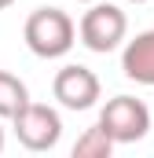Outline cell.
<instances>
[{"label": "cell", "mask_w": 154, "mask_h": 158, "mask_svg": "<svg viewBox=\"0 0 154 158\" xmlns=\"http://www.w3.org/2000/svg\"><path fill=\"white\" fill-rule=\"evenodd\" d=\"M132 4H147V0H132Z\"/></svg>", "instance_id": "12"}, {"label": "cell", "mask_w": 154, "mask_h": 158, "mask_svg": "<svg viewBox=\"0 0 154 158\" xmlns=\"http://www.w3.org/2000/svg\"><path fill=\"white\" fill-rule=\"evenodd\" d=\"M26 48L40 55V59H63L70 48H74V37H77V26L74 19L59 7H37L30 19H26Z\"/></svg>", "instance_id": "1"}, {"label": "cell", "mask_w": 154, "mask_h": 158, "mask_svg": "<svg viewBox=\"0 0 154 158\" xmlns=\"http://www.w3.org/2000/svg\"><path fill=\"white\" fill-rule=\"evenodd\" d=\"M51 92H55V99H59L66 110H88V107H95V99H99V77H95L88 66L70 63V66H63V70L55 74Z\"/></svg>", "instance_id": "5"}, {"label": "cell", "mask_w": 154, "mask_h": 158, "mask_svg": "<svg viewBox=\"0 0 154 158\" xmlns=\"http://www.w3.org/2000/svg\"><path fill=\"white\" fill-rule=\"evenodd\" d=\"M30 103V92H26V85L15 77V74H7V70H0V118H15L22 107Z\"/></svg>", "instance_id": "7"}, {"label": "cell", "mask_w": 154, "mask_h": 158, "mask_svg": "<svg viewBox=\"0 0 154 158\" xmlns=\"http://www.w3.org/2000/svg\"><path fill=\"white\" fill-rule=\"evenodd\" d=\"M0 151H4V129H0Z\"/></svg>", "instance_id": "10"}, {"label": "cell", "mask_w": 154, "mask_h": 158, "mask_svg": "<svg viewBox=\"0 0 154 158\" xmlns=\"http://www.w3.org/2000/svg\"><path fill=\"white\" fill-rule=\"evenodd\" d=\"M11 4H15V0H0V7H11Z\"/></svg>", "instance_id": "9"}, {"label": "cell", "mask_w": 154, "mask_h": 158, "mask_svg": "<svg viewBox=\"0 0 154 158\" xmlns=\"http://www.w3.org/2000/svg\"><path fill=\"white\" fill-rule=\"evenodd\" d=\"M11 121H15V136L26 151H51L63 136V118L44 103H26Z\"/></svg>", "instance_id": "4"}, {"label": "cell", "mask_w": 154, "mask_h": 158, "mask_svg": "<svg viewBox=\"0 0 154 158\" xmlns=\"http://www.w3.org/2000/svg\"><path fill=\"white\" fill-rule=\"evenodd\" d=\"M99 125L114 143H136L147 136L151 129V110L143 99L136 96H114L103 110H99Z\"/></svg>", "instance_id": "3"}, {"label": "cell", "mask_w": 154, "mask_h": 158, "mask_svg": "<svg viewBox=\"0 0 154 158\" xmlns=\"http://www.w3.org/2000/svg\"><path fill=\"white\" fill-rule=\"evenodd\" d=\"M77 4H92V0H77Z\"/></svg>", "instance_id": "11"}, {"label": "cell", "mask_w": 154, "mask_h": 158, "mask_svg": "<svg viewBox=\"0 0 154 158\" xmlns=\"http://www.w3.org/2000/svg\"><path fill=\"white\" fill-rule=\"evenodd\" d=\"M121 70L136 85H154V30H143V33H136V40L125 44Z\"/></svg>", "instance_id": "6"}, {"label": "cell", "mask_w": 154, "mask_h": 158, "mask_svg": "<svg viewBox=\"0 0 154 158\" xmlns=\"http://www.w3.org/2000/svg\"><path fill=\"white\" fill-rule=\"evenodd\" d=\"M114 155V140L103 132V125L84 129V136L74 143V158H110Z\"/></svg>", "instance_id": "8"}, {"label": "cell", "mask_w": 154, "mask_h": 158, "mask_svg": "<svg viewBox=\"0 0 154 158\" xmlns=\"http://www.w3.org/2000/svg\"><path fill=\"white\" fill-rule=\"evenodd\" d=\"M77 33H81V44H84L88 52L107 55V52H114L117 44L125 40L128 19H125V11H121L117 4H92V7L84 11V19H81Z\"/></svg>", "instance_id": "2"}]
</instances>
